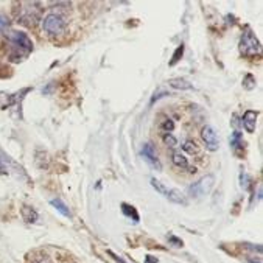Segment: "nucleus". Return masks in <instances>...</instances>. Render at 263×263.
Returning <instances> with one entry per match:
<instances>
[{
	"label": "nucleus",
	"mask_w": 263,
	"mask_h": 263,
	"mask_svg": "<svg viewBox=\"0 0 263 263\" xmlns=\"http://www.w3.org/2000/svg\"><path fill=\"white\" fill-rule=\"evenodd\" d=\"M51 205H55V209H57V210H60V212H61L64 217H70L69 209L66 207V204H64L61 199H53V201H51Z\"/></svg>",
	"instance_id": "14"
},
{
	"label": "nucleus",
	"mask_w": 263,
	"mask_h": 263,
	"mask_svg": "<svg viewBox=\"0 0 263 263\" xmlns=\"http://www.w3.org/2000/svg\"><path fill=\"white\" fill-rule=\"evenodd\" d=\"M182 148H184V151L189 153V154H199V146H198V143H196L195 140H187V142H184Z\"/></svg>",
	"instance_id": "13"
},
{
	"label": "nucleus",
	"mask_w": 263,
	"mask_h": 263,
	"mask_svg": "<svg viewBox=\"0 0 263 263\" xmlns=\"http://www.w3.org/2000/svg\"><path fill=\"white\" fill-rule=\"evenodd\" d=\"M0 175H8V170H7V167H5V164L2 161V157H0Z\"/></svg>",
	"instance_id": "22"
},
{
	"label": "nucleus",
	"mask_w": 263,
	"mask_h": 263,
	"mask_svg": "<svg viewBox=\"0 0 263 263\" xmlns=\"http://www.w3.org/2000/svg\"><path fill=\"white\" fill-rule=\"evenodd\" d=\"M168 83H170V86H172V87H175V89H181V90L193 89V86H192L189 81L182 80V78H175V80H170Z\"/></svg>",
	"instance_id": "11"
},
{
	"label": "nucleus",
	"mask_w": 263,
	"mask_h": 263,
	"mask_svg": "<svg viewBox=\"0 0 263 263\" xmlns=\"http://www.w3.org/2000/svg\"><path fill=\"white\" fill-rule=\"evenodd\" d=\"M159 129H161V131H164L165 134H170V133L175 129V123H173V120L165 117L164 120H161V122H159Z\"/></svg>",
	"instance_id": "12"
},
{
	"label": "nucleus",
	"mask_w": 263,
	"mask_h": 263,
	"mask_svg": "<svg viewBox=\"0 0 263 263\" xmlns=\"http://www.w3.org/2000/svg\"><path fill=\"white\" fill-rule=\"evenodd\" d=\"M240 51L246 57H254L260 53V42L251 30H248L240 41Z\"/></svg>",
	"instance_id": "2"
},
{
	"label": "nucleus",
	"mask_w": 263,
	"mask_h": 263,
	"mask_svg": "<svg viewBox=\"0 0 263 263\" xmlns=\"http://www.w3.org/2000/svg\"><path fill=\"white\" fill-rule=\"evenodd\" d=\"M33 263H51L47 257H41V258H37V260H34Z\"/></svg>",
	"instance_id": "23"
},
{
	"label": "nucleus",
	"mask_w": 263,
	"mask_h": 263,
	"mask_svg": "<svg viewBox=\"0 0 263 263\" xmlns=\"http://www.w3.org/2000/svg\"><path fill=\"white\" fill-rule=\"evenodd\" d=\"M146 263H157V260H151V257H146Z\"/></svg>",
	"instance_id": "25"
},
{
	"label": "nucleus",
	"mask_w": 263,
	"mask_h": 263,
	"mask_svg": "<svg viewBox=\"0 0 263 263\" xmlns=\"http://www.w3.org/2000/svg\"><path fill=\"white\" fill-rule=\"evenodd\" d=\"M172 161L176 167L179 168H190L189 167V161H187V157L181 153V151H173L172 154Z\"/></svg>",
	"instance_id": "9"
},
{
	"label": "nucleus",
	"mask_w": 263,
	"mask_h": 263,
	"mask_svg": "<svg viewBox=\"0 0 263 263\" xmlns=\"http://www.w3.org/2000/svg\"><path fill=\"white\" fill-rule=\"evenodd\" d=\"M241 187L245 189V190H248L249 189V176L248 175H241Z\"/></svg>",
	"instance_id": "20"
},
{
	"label": "nucleus",
	"mask_w": 263,
	"mask_h": 263,
	"mask_svg": "<svg viewBox=\"0 0 263 263\" xmlns=\"http://www.w3.org/2000/svg\"><path fill=\"white\" fill-rule=\"evenodd\" d=\"M151 185L159 192L161 195H164L168 201H172V202H175V204H182V205H185L187 204V199H185V196L179 192V190H176V189H168V187H165L164 184H161L157 179H151Z\"/></svg>",
	"instance_id": "3"
},
{
	"label": "nucleus",
	"mask_w": 263,
	"mask_h": 263,
	"mask_svg": "<svg viewBox=\"0 0 263 263\" xmlns=\"http://www.w3.org/2000/svg\"><path fill=\"white\" fill-rule=\"evenodd\" d=\"M8 27V19L5 16H0V31H4Z\"/></svg>",
	"instance_id": "21"
},
{
	"label": "nucleus",
	"mask_w": 263,
	"mask_h": 263,
	"mask_svg": "<svg viewBox=\"0 0 263 263\" xmlns=\"http://www.w3.org/2000/svg\"><path fill=\"white\" fill-rule=\"evenodd\" d=\"M164 142H165L168 146H176V145H178L176 139H175L172 134H165V136H164Z\"/></svg>",
	"instance_id": "19"
},
{
	"label": "nucleus",
	"mask_w": 263,
	"mask_h": 263,
	"mask_svg": "<svg viewBox=\"0 0 263 263\" xmlns=\"http://www.w3.org/2000/svg\"><path fill=\"white\" fill-rule=\"evenodd\" d=\"M11 45L17 50H24V53L27 55L28 51L33 50V42L30 41V37L25 33H19V31H11V34L8 36Z\"/></svg>",
	"instance_id": "5"
},
{
	"label": "nucleus",
	"mask_w": 263,
	"mask_h": 263,
	"mask_svg": "<svg viewBox=\"0 0 263 263\" xmlns=\"http://www.w3.org/2000/svg\"><path fill=\"white\" fill-rule=\"evenodd\" d=\"M243 87L248 89V90H252V89L255 87V78H254L252 75L248 73V75L243 78Z\"/></svg>",
	"instance_id": "16"
},
{
	"label": "nucleus",
	"mask_w": 263,
	"mask_h": 263,
	"mask_svg": "<svg viewBox=\"0 0 263 263\" xmlns=\"http://www.w3.org/2000/svg\"><path fill=\"white\" fill-rule=\"evenodd\" d=\"M122 209H123V212H125V214H126L128 217H131V215H133L134 221H137V220H139V215H137L136 209H134L133 205H128V204H122Z\"/></svg>",
	"instance_id": "17"
},
{
	"label": "nucleus",
	"mask_w": 263,
	"mask_h": 263,
	"mask_svg": "<svg viewBox=\"0 0 263 263\" xmlns=\"http://www.w3.org/2000/svg\"><path fill=\"white\" fill-rule=\"evenodd\" d=\"M182 51H184V45H181V47H178V48H176L175 55H173V60H172V63H170L172 66H175V64L181 60L179 57H182Z\"/></svg>",
	"instance_id": "18"
},
{
	"label": "nucleus",
	"mask_w": 263,
	"mask_h": 263,
	"mask_svg": "<svg viewBox=\"0 0 263 263\" xmlns=\"http://www.w3.org/2000/svg\"><path fill=\"white\" fill-rule=\"evenodd\" d=\"M22 217H24V220L27 221V223H36V220H37V212L34 209H31L30 205H24L22 207Z\"/></svg>",
	"instance_id": "10"
},
{
	"label": "nucleus",
	"mask_w": 263,
	"mask_h": 263,
	"mask_svg": "<svg viewBox=\"0 0 263 263\" xmlns=\"http://www.w3.org/2000/svg\"><path fill=\"white\" fill-rule=\"evenodd\" d=\"M231 145H232V148H234V151H235V153H237V149H238V148H243V140H241V136H240V133H238V131H235V133L232 134Z\"/></svg>",
	"instance_id": "15"
},
{
	"label": "nucleus",
	"mask_w": 263,
	"mask_h": 263,
	"mask_svg": "<svg viewBox=\"0 0 263 263\" xmlns=\"http://www.w3.org/2000/svg\"><path fill=\"white\" fill-rule=\"evenodd\" d=\"M111 255H112V257H114V258H116V260H117L119 263H126V261H123V260H122V258H120L119 255H114V254H111Z\"/></svg>",
	"instance_id": "24"
},
{
	"label": "nucleus",
	"mask_w": 263,
	"mask_h": 263,
	"mask_svg": "<svg viewBox=\"0 0 263 263\" xmlns=\"http://www.w3.org/2000/svg\"><path fill=\"white\" fill-rule=\"evenodd\" d=\"M201 137L205 143V148L209 151H217L218 146H220V140H218V136L217 133L214 131L212 126H204L202 131H201Z\"/></svg>",
	"instance_id": "6"
},
{
	"label": "nucleus",
	"mask_w": 263,
	"mask_h": 263,
	"mask_svg": "<svg viewBox=\"0 0 263 263\" xmlns=\"http://www.w3.org/2000/svg\"><path fill=\"white\" fill-rule=\"evenodd\" d=\"M251 263H254V261H251ZM258 263H260V261H258Z\"/></svg>",
	"instance_id": "26"
},
{
	"label": "nucleus",
	"mask_w": 263,
	"mask_h": 263,
	"mask_svg": "<svg viewBox=\"0 0 263 263\" xmlns=\"http://www.w3.org/2000/svg\"><path fill=\"white\" fill-rule=\"evenodd\" d=\"M257 112L255 111H246L243 119H241V123L245 126V129L248 133H254L255 131V125H257Z\"/></svg>",
	"instance_id": "8"
},
{
	"label": "nucleus",
	"mask_w": 263,
	"mask_h": 263,
	"mask_svg": "<svg viewBox=\"0 0 263 263\" xmlns=\"http://www.w3.org/2000/svg\"><path fill=\"white\" fill-rule=\"evenodd\" d=\"M42 30L50 36H60L66 30V19L58 13H50L42 19Z\"/></svg>",
	"instance_id": "1"
},
{
	"label": "nucleus",
	"mask_w": 263,
	"mask_h": 263,
	"mask_svg": "<svg viewBox=\"0 0 263 263\" xmlns=\"http://www.w3.org/2000/svg\"><path fill=\"white\" fill-rule=\"evenodd\" d=\"M142 156H143V159H145L151 167H154L156 170H161V168H162V165H161V162H159V157H157V151H156V148H154L151 143H145V145H143V148H142Z\"/></svg>",
	"instance_id": "7"
},
{
	"label": "nucleus",
	"mask_w": 263,
	"mask_h": 263,
	"mask_svg": "<svg viewBox=\"0 0 263 263\" xmlns=\"http://www.w3.org/2000/svg\"><path fill=\"white\" fill-rule=\"evenodd\" d=\"M214 181H215V178L212 175H207V176L201 178L193 185H190V189H189L190 195L195 196V198H201V196L207 195L210 192V189L214 187Z\"/></svg>",
	"instance_id": "4"
}]
</instances>
